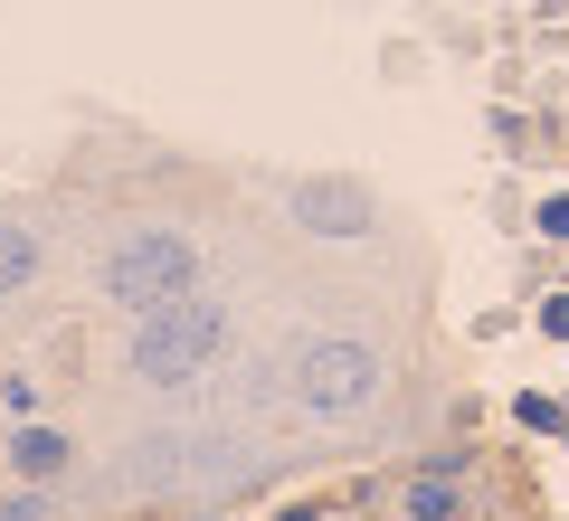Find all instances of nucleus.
<instances>
[{"label": "nucleus", "mask_w": 569, "mask_h": 521, "mask_svg": "<svg viewBox=\"0 0 569 521\" xmlns=\"http://www.w3.org/2000/svg\"><path fill=\"white\" fill-rule=\"evenodd\" d=\"M284 389H295L305 418L342 427V418H361V408H380L389 370H380V351H370L361 332H313L305 351H295V370H284Z\"/></svg>", "instance_id": "nucleus-1"}, {"label": "nucleus", "mask_w": 569, "mask_h": 521, "mask_svg": "<svg viewBox=\"0 0 569 521\" xmlns=\"http://www.w3.org/2000/svg\"><path fill=\"white\" fill-rule=\"evenodd\" d=\"M219 351H228V313H219V303H200V294L142 313V332H133V370H142L152 389H190Z\"/></svg>", "instance_id": "nucleus-2"}, {"label": "nucleus", "mask_w": 569, "mask_h": 521, "mask_svg": "<svg viewBox=\"0 0 569 521\" xmlns=\"http://www.w3.org/2000/svg\"><path fill=\"white\" fill-rule=\"evenodd\" d=\"M190 284H200V247H190L181 228H133V238H114V257H104V294H114L123 313H162Z\"/></svg>", "instance_id": "nucleus-3"}, {"label": "nucleus", "mask_w": 569, "mask_h": 521, "mask_svg": "<svg viewBox=\"0 0 569 521\" xmlns=\"http://www.w3.org/2000/svg\"><path fill=\"white\" fill-rule=\"evenodd\" d=\"M295 219L313 228V238H370V190H351V181H295Z\"/></svg>", "instance_id": "nucleus-4"}, {"label": "nucleus", "mask_w": 569, "mask_h": 521, "mask_svg": "<svg viewBox=\"0 0 569 521\" xmlns=\"http://www.w3.org/2000/svg\"><path fill=\"white\" fill-rule=\"evenodd\" d=\"M29 275H39V238L29 228H0V294H20Z\"/></svg>", "instance_id": "nucleus-5"}, {"label": "nucleus", "mask_w": 569, "mask_h": 521, "mask_svg": "<svg viewBox=\"0 0 569 521\" xmlns=\"http://www.w3.org/2000/svg\"><path fill=\"white\" fill-rule=\"evenodd\" d=\"M408 512H418V521H447V512H456V483H447V474H427L418 493H408Z\"/></svg>", "instance_id": "nucleus-6"}, {"label": "nucleus", "mask_w": 569, "mask_h": 521, "mask_svg": "<svg viewBox=\"0 0 569 521\" xmlns=\"http://www.w3.org/2000/svg\"><path fill=\"white\" fill-rule=\"evenodd\" d=\"M10 455H20V474H58V464H67V445H58V437H20Z\"/></svg>", "instance_id": "nucleus-7"}, {"label": "nucleus", "mask_w": 569, "mask_h": 521, "mask_svg": "<svg viewBox=\"0 0 569 521\" xmlns=\"http://www.w3.org/2000/svg\"><path fill=\"white\" fill-rule=\"evenodd\" d=\"M0 521H39V502H0Z\"/></svg>", "instance_id": "nucleus-8"}]
</instances>
